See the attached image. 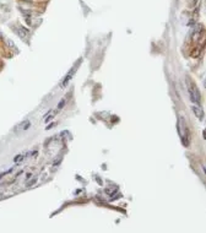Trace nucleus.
Wrapping results in <instances>:
<instances>
[{
    "mask_svg": "<svg viewBox=\"0 0 206 233\" xmlns=\"http://www.w3.org/2000/svg\"><path fill=\"white\" fill-rule=\"evenodd\" d=\"M188 85H189V95H190V99H192L194 103L200 104L201 103V99H200V92L196 88V86L194 84H190V81H188Z\"/></svg>",
    "mask_w": 206,
    "mask_h": 233,
    "instance_id": "obj_1",
    "label": "nucleus"
},
{
    "mask_svg": "<svg viewBox=\"0 0 206 233\" xmlns=\"http://www.w3.org/2000/svg\"><path fill=\"white\" fill-rule=\"evenodd\" d=\"M14 32H16L17 35H19V37H20L21 39H26L28 37V35L26 33V32H23L22 29H21V27H19V28H14Z\"/></svg>",
    "mask_w": 206,
    "mask_h": 233,
    "instance_id": "obj_5",
    "label": "nucleus"
},
{
    "mask_svg": "<svg viewBox=\"0 0 206 233\" xmlns=\"http://www.w3.org/2000/svg\"><path fill=\"white\" fill-rule=\"evenodd\" d=\"M31 155H32V157H36V156L38 155V151H33V152H32Z\"/></svg>",
    "mask_w": 206,
    "mask_h": 233,
    "instance_id": "obj_10",
    "label": "nucleus"
},
{
    "mask_svg": "<svg viewBox=\"0 0 206 233\" xmlns=\"http://www.w3.org/2000/svg\"><path fill=\"white\" fill-rule=\"evenodd\" d=\"M30 127H31V121L26 119V120H23V121L21 123L20 125H17L15 130H16V131H17V130H27V129H28Z\"/></svg>",
    "mask_w": 206,
    "mask_h": 233,
    "instance_id": "obj_4",
    "label": "nucleus"
},
{
    "mask_svg": "<svg viewBox=\"0 0 206 233\" xmlns=\"http://www.w3.org/2000/svg\"><path fill=\"white\" fill-rule=\"evenodd\" d=\"M192 109H193V112H194V114L196 115L198 119H200V120L204 119V111H202L199 106H193Z\"/></svg>",
    "mask_w": 206,
    "mask_h": 233,
    "instance_id": "obj_2",
    "label": "nucleus"
},
{
    "mask_svg": "<svg viewBox=\"0 0 206 233\" xmlns=\"http://www.w3.org/2000/svg\"><path fill=\"white\" fill-rule=\"evenodd\" d=\"M36 182H37V178H36V177H33V178H32V177H31V178L27 180L26 185H27V187H32V185H34V184H36Z\"/></svg>",
    "mask_w": 206,
    "mask_h": 233,
    "instance_id": "obj_6",
    "label": "nucleus"
},
{
    "mask_svg": "<svg viewBox=\"0 0 206 233\" xmlns=\"http://www.w3.org/2000/svg\"><path fill=\"white\" fill-rule=\"evenodd\" d=\"M23 157H25L23 155H17L14 158V162H20V161H22V160H23Z\"/></svg>",
    "mask_w": 206,
    "mask_h": 233,
    "instance_id": "obj_7",
    "label": "nucleus"
},
{
    "mask_svg": "<svg viewBox=\"0 0 206 233\" xmlns=\"http://www.w3.org/2000/svg\"><path fill=\"white\" fill-rule=\"evenodd\" d=\"M31 177H32V174H31V173H28L27 176H26V180H28V179H30Z\"/></svg>",
    "mask_w": 206,
    "mask_h": 233,
    "instance_id": "obj_11",
    "label": "nucleus"
},
{
    "mask_svg": "<svg viewBox=\"0 0 206 233\" xmlns=\"http://www.w3.org/2000/svg\"><path fill=\"white\" fill-rule=\"evenodd\" d=\"M23 1H26V3H33L34 0H23Z\"/></svg>",
    "mask_w": 206,
    "mask_h": 233,
    "instance_id": "obj_12",
    "label": "nucleus"
},
{
    "mask_svg": "<svg viewBox=\"0 0 206 233\" xmlns=\"http://www.w3.org/2000/svg\"><path fill=\"white\" fill-rule=\"evenodd\" d=\"M74 72H75V68H72V69H71V71H70L68 75H66V76L64 77V80H63L62 84H60V87H62V88H63V87H65V86H66V85L69 84V82H70V80H71V77H72Z\"/></svg>",
    "mask_w": 206,
    "mask_h": 233,
    "instance_id": "obj_3",
    "label": "nucleus"
},
{
    "mask_svg": "<svg viewBox=\"0 0 206 233\" xmlns=\"http://www.w3.org/2000/svg\"><path fill=\"white\" fill-rule=\"evenodd\" d=\"M199 53H200V49H199V48H195V50L193 52L192 55H193V57H198V54H199Z\"/></svg>",
    "mask_w": 206,
    "mask_h": 233,
    "instance_id": "obj_8",
    "label": "nucleus"
},
{
    "mask_svg": "<svg viewBox=\"0 0 206 233\" xmlns=\"http://www.w3.org/2000/svg\"><path fill=\"white\" fill-rule=\"evenodd\" d=\"M53 125H54V124H50V125H48V128H47V129H52V128H53Z\"/></svg>",
    "mask_w": 206,
    "mask_h": 233,
    "instance_id": "obj_13",
    "label": "nucleus"
},
{
    "mask_svg": "<svg viewBox=\"0 0 206 233\" xmlns=\"http://www.w3.org/2000/svg\"><path fill=\"white\" fill-rule=\"evenodd\" d=\"M64 104H65V99H62V101H60V103L58 104V109H62Z\"/></svg>",
    "mask_w": 206,
    "mask_h": 233,
    "instance_id": "obj_9",
    "label": "nucleus"
}]
</instances>
